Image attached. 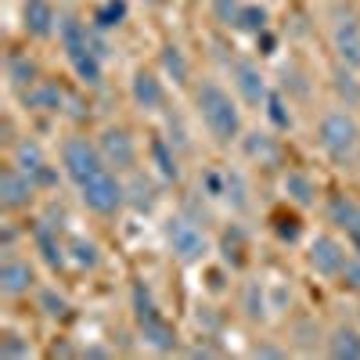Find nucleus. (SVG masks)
Masks as SVG:
<instances>
[{
  "instance_id": "nucleus-1",
  "label": "nucleus",
  "mask_w": 360,
  "mask_h": 360,
  "mask_svg": "<svg viewBox=\"0 0 360 360\" xmlns=\"http://www.w3.org/2000/svg\"><path fill=\"white\" fill-rule=\"evenodd\" d=\"M195 112L202 119L205 134L217 144H234L242 137V108L234 105V98L217 83V79H202L195 86Z\"/></svg>"
},
{
  "instance_id": "nucleus-8",
  "label": "nucleus",
  "mask_w": 360,
  "mask_h": 360,
  "mask_svg": "<svg viewBox=\"0 0 360 360\" xmlns=\"http://www.w3.org/2000/svg\"><path fill=\"white\" fill-rule=\"evenodd\" d=\"M231 83L238 90V98H242L249 108H263L266 105L270 90H266V79H263L256 62H249V58H234L231 62Z\"/></svg>"
},
{
  "instance_id": "nucleus-37",
  "label": "nucleus",
  "mask_w": 360,
  "mask_h": 360,
  "mask_svg": "<svg viewBox=\"0 0 360 360\" xmlns=\"http://www.w3.org/2000/svg\"><path fill=\"white\" fill-rule=\"evenodd\" d=\"M339 285H346V288H353V292H360V256L353 259L349 256V263H346V270L339 274Z\"/></svg>"
},
{
  "instance_id": "nucleus-5",
  "label": "nucleus",
  "mask_w": 360,
  "mask_h": 360,
  "mask_svg": "<svg viewBox=\"0 0 360 360\" xmlns=\"http://www.w3.org/2000/svg\"><path fill=\"white\" fill-rule=\"evenodd\" d=\"M79 191V202L90 209V213H98V217H112V213H119L123 209V202H127V184L115 176V169L108 166V169H101L98 176H90L83 188H76Z\"/></svg>"
},
{
  "instance_id": "nucleus-34",
  "label": "nucleus",
  "mask_w": 360,
  "mask_h": 360,
  "mask_svg": "<svg viewBox=\"0 0 360 360\" xmlns=\"http://www.w3.org/2000/svg\"><path fill=\"white\" fill-rule=\"evenodd\" d=\"M40 310H44L47 317H62V314L69 310V303H65V295H58L54 288H44V292H40Z\"/></svg>"
},
{
  "instance_id": "nucleus-40",
  "label": "nucleus",
  "mask_w": 360,
  "mask_h": 360,
  "mask_svg": "<svg viewBox=\"0 0 360 360\" xmlns=\"http://www.w3.org/2000/svg\"><path fill=\"white\" fill-rule=\"evenodd\" d=\"M86 356H108V349H101V346H90V349H86Z\"/></svg>"
},
{
  "instance_id": "nucleus-7",
  "label": "nucleus",
  "mask_w": 360,
  "mask_h": 360,
  "mask_svg": "<svg viewBox=\"0 0 360 360\" xmlns=\"http://www.w3.org/2000/svg\"><path fill=\"white\" fill-rule=\"evenodd\" d=\"M11 162H15L25 176H33V184H37V188H54V184H58V169L47 162L44 148H40L37 141L22 137V141L11 148Z\"/></svg>"
},
{
  "instance_id": "nucleus-10",
  "label": "nucleus",
  "mask_w": 360,
  "mask_h": 360,
  "mask_svg": "<svg viewBox=\"0 0 360 360\" xmlns=\"http://www.w3.org/2000/svg\"><path fill=\"white\" fill-rule=\"evenodd\" d=\"M349 263V252L346 245H339L332 234H317L310 242V266L317 270L321 278H339Z\"/></svg>"
},
{
  "instance_id": "nucleus-36",
  "label": "nucleus",
  "mask_w": 360,
  "mask_h": 360,
  "mask_svg": "<svg viewBox=\"0 0 360 360\" xmlns=\"http://www.w3.org/2000/svg\"><path fill=\"white\" fill-rule=\"evenodd\" d=\"M29 353H33V346L18 342V335H4V342H0V356H29Z\"/></svg>"
},
{
  "instance_id": "nucleus-11",
  "label": "nucleus",
  "mask_w": 360,
  "mask_h": 360,
  "mask_svg": "<svg viewBox=\"0 0 360 360\" xmlns=\"http://www.w3.org/2000/svg\"><path fill=\"white\" fill-rule=\"evenodd\" d=\"M37 285V270L29 259L15 256V252H4V263H0V292L8 299H18V295H29Z\"/></svg>"
},
{
  "instance_id": "nucleus-19",
  "label": "nucleus",
  "mask_w": 360,
  "mask_h": 360,
  "mask_svg": "<svg viewBox=\"0 0 360 360\" xmlns=\"http://www.w3.org/2000/svg\"><path fill=\"white\" fill-rule=\"evenodd\" d=\"M33 245L40 249V256H44L51 266H62V259H65V249L58 245V227H54L51 220H40V224L33 227Z\"/></svg>"
},
{
  "instance_id": "nucleus-35",
  "label": "nucleus",
  "mask_w": 360,
  "mask_h": 360,
  "mask_svg": "<svg viewBox=\"0 0 360 360\" xmlns=\"http://www.w3.org/2000/svg\"><path fill=\"white\" fill-rule=\"evenodd\" d=\"M224 259L231 263V266H242V234H238V227L234 231H227V238H224Z\"/></svg>"
},
{
  "instance_id": "nucleus-29",
  "label": "nucleus",
  "mask_w": 360,
  "mask_h": 360,
  "mask_svg": "<svg viewBox=\"0 0 360 360\" xmlns=\"http://www.w3.org/2000/svg\"><path fill=\"white\" fill-rule=\"evenodd\" d=\"M266 22H270V11L263 4H242V18H238V29H245V33H266Z\"/></svg>"
},
{
  "instance_id": "nucleus-38",
  "label": "nucleus",
  "mask_w": 360,
  "mask_h": 360,
  "mask_svg": "<svg viewBox=\"0 0 360 360\" xmlns=\"http://www.w3.org/2000/svg\"><path fill=\"white\" fill-rule=\"evenodd\" d=\"M278 234L285 238V242H295V238H299V220H295V217H288V220L281 217V220H278Z\"/></svg>"
},
{
  "instance_id": "nucleus-13",
  "label": "nucleus",
  "mask_w": 360,
  "mask_h": 360,
  "mask_svg": "<svg viewBox=\"0 0 360 360\" xmlns=\"http://www.w3.org/2000/svg\"><path fill=\"white\" fill-rule=\"evenodd\" d=\"M130 98L144 112H159L166 105V86H162V79L152 69H137L134 79H130Z\"/></svg>"
},
{
  "instance_id": "nucleus-22",
  "label": "nucleus",
  "mask_w": 360,
  "mask_h": 360,
  "mask_svg": "<svg viewBox=\"0 0 360 360\" xmlns=\"http://www.w3.org/2000/svg\"><path fill=\"white\" fill-rule=\"evenodd\" d=\"M224 202L234 209V213H245L249 209V184L238 169H224Z\"/></svg>"
},
{
  "instance_id": "nucleus-26",
  "label": "nucleus",
  "mask_w": 360,
  "mask_h": 360,
  "mask_svg": "<svg viewBox=\"0 0 360 360\" xmlns=\"http://www.w3.org/2000/svg\"><path fill=\"white\" fill-rule=\"evenodd\" d=\"M127 202L137 209V213H152V205H155V188H152V180H144L141 173H134L130 184H127Z\"/></svg>"
},
{
  "instance_id": "nucleus-31",
  "label": "nucleus",
  "mask_w": 360,
  "mask_h": 360,
  "mask_svg": "<svg viewBox=\"0 0 360 360\" xmlns=\"http://www.w3.org/2000/svg\"><path fill=\"white\" fill-rule=\"evenodd\" d=\"M213 18L220 25L238 29V18H242V0H213Z\"/></svg>"
},
{
  "instance_id": "nucleus-30",
  "label": "nucleus",
  "mask_w": 360,
  "mask_h": 360,
  "mask_svg": "<svg viewBox=\"0 0 360 360\" xmlns=\"http://www.w3.org/2000/svg\"><path fill=\"white\" fill-rule=\"evenodd\" d=\"M263 112H266L270 123H274V130H292V112H288V105H285V98L278 94V90H270V94H266Z\"/></svg>"
},
{
  "instance_id": "nucleus-9",
  "label": "nucleus",
  "mask_w": 360,
  "mask_h": 360,
  "mask_svg": "<svg viewBox=\"0 0 360 360\" xmlns=\"http://www.w3.org/2000/svg\"><path fill=\"white\" fill-rule=\"evenodd\" d=\"M98 148H101L105 162H108L115 173H127V169H134V162H137V144H134V137H130L123 127H105L101 137H98Z\"/></svg>"
},
{
  "instance_id": "nucleus-25",
  "label": "nucleus",
  "mask_w": 360,
  "mask_h": 360,
  "mask_svg": "<svg viewBox=\"0 0 360 360\" xmlns=\"http://www.w3.org/2000/svg\"><path fill=\"white\" fill-rule=\"evenodd\" d=\"M159 62H162V72H166L173 83H188V76H191V65H188L184 51H180L176 44H166V47L159 51Z\"/></svg>"
},
{
  "instance_id": "nucleus-14",
  "label": "nucleus",
  "mask_w": 360,
  "mask_h": 360,
  "mask_svg": "<svg viewBox=\"0 0 360 360\" xmlns=\"http://www.w3.org/2000/svg\"><path fill=\"white\" fill-rule=\"evenodd\" d=\"M22 29L37 40H47L58 29V11L51 0H25L22 4Z\"/></svg>"
},
{
  "instance_id": "nucleus-6",
  "label": "nucleus",
  "mask_w": 360,
  "mask_h": 360,
  "mask_svg": "<svg viewBox=\"0 0 360 360\" xmlns=\"http://www.w3.org/2000/svg\"><path fill=\"white\" fill-rule=\"evenodd\" d=\"M166 242H169V252L180 259V263H202L205 252H209V238L205 231L198 227V220H191L188 213H176L166 220Z\"/></svg>"
},
{
  "instance_id": "nucleus-23",
  "label": "nucleus",
  "mask_w": 360,
  "mask_h": 360,
  "mask_svg": "<svg viewBox=\"0 0 360 360\" xmlns=\"http://www.w3.org/2000/svg\"><path fill=\"white\" fill-rule=\"evenodd\" d=\"M328 220H332L339 231H353L360 224V205L349 202L346 195H335L332 202H328Z\"/></svg>"
},
{
  "instance_id": "nucleus-33",
  "label": "nucleus",
  "mask_w": 360,
  "mask_h": 360,
  "mask_svg": "<svg viewBox=\"0 0 360 360\" xmlns=\"http://www.w3.org/2000/svg\"><path fill=\"white\" fill-rule=\"evenodd\" d=\"M242 310H245V317H249V321H259V317H263V310H266V307H263V288H259L256 281H252V285H245Z\"/></svg>"
},
{
  "instance_id": "nucleus-28",
  "label": "nucleus",
  "mask_w": 360,
  "mask_h": 360,
  "mask_svg": "<svg viewBox=\"0 0 360 360\" xmlns=\"http://www.w3.org/2000/svg\"><path fill=\"white\" fill-rule=\"evenodd\" d=\"M332 86H335V94L346 101V108L360 105V83H356V76L349 72V65H346V69H335V76H332Z\"/></svg>"
},
{
  "instance_id": "nucleus-27",
  "label": "nucleus",
  "mask_w": 360,
  "mask_h": 360,
  "mask_svg": "<svg viewBox=\"0 0 360 360\" xmlns=\"http://www.w3.org/2000/svg\"><path fill=\"white\" fill-rule=\"evenodd\" d=\"M123 18H127V0H105V4L94 8V25L101 29V33L123 25Z\"/></svg>"
},
{
  "instance_id": "nucleus-17",
  "label": "nucleus",
  "mask_w": 360,
  "mask_h": 360,
  "mask_svg": "<svg viewBox=\"0 0 360 360\" xmlns=\"http://www.w3.org/2000/svg\"><path fill=\"white\" fill-rule=\"evenodd\" d=\"M281 191H285L288 202H295L299 209L317 205V184H314V176L303 173V169H288V173L281 176Z\"/></svg>"
},
{
  "instance_id": "nucleus-15",
  "label": "nucleus",
  "mask_w": 360,
  "mask_h": 360,
  "mask_svg": "<svg viewBox=\"0 0 360 360\" xmlns=\"http://www.w3.org/2000/svg\"><path fill=\"white\" fill-rule=\"evenodd\" d=\"M332 44H335L339 58H342L349 69L360 65V22H356V18H339V22H335Z\"/></svg>"
},
{
  "instance_id": "nucleus-18",
  "label": "nucleus",
  "mask_w": 360,
  "mask_h": 360,
  "mask_svg": "<svg viewBox=\"0 0 360 360\" xmlns=\"http://www.w3.org/2000/svg\"><path fill=\"white\" fill-rule=\"evenodd\" d=\"M242 148H245V155L256 159L259 166H274L281 159V144L274 134H266V130H252L242 137Z\"/></svg>"
},
{
  "instance_id": "nucleus-20",
  "label": "nucleus",
  "mask_w": 360,
  "mask_h": 360,
  "mask_svg": "<svg viewBox=\"0 0 360 360\" xmlns=\"http://www.w3.org/2000/svg\"><path fill=\"white\" fill-rule=\"evenodd\" d=\"M8 83H11V90H18V94H25L33 83H40L33 58H29V54H11L8 58Z\"/></svg>"
},
{
  "instance_id": "nucleus-12",
  "label": "nucleus",
  "mask_w": 360,
  "mask_h": 360,
  "mask_svg": "<svg viewBox=\"0 0 360 360\" xmlns=\"http://www.w3.org/2000/svg\"><path fill=\"white\" fill-rule=\"evenodd\" d=\"M37 195V184L33 176H25L15 162L4 166V173H0V202H4V209H29V202H33Z\"/></svg>"
},
{
  "instance_id": "nucleus-39",
  "label": "nucleus",
  "mask_w": 360,
  "mask_h": 360,
  "mask_svg": "<svg viewBox=\"0 0 360 360\" xmlns=\"http://www.w3.org/2000/svg\"><path fill=\"white\" fill-rule=\"evenodd\" d=\"M256 356H281V349H270V346H259Z\"/></svg>"
},
{
  "instance_id": "nucleus-3",
  "label": "nucleus",
  "mask_w": 360,
  "mask_h": 360,
  "mask_svg": "<svg viewBox=\"0 0 360 360\" xmlns=\"http://www.w3.org/2000/svg\"><path fill=\"white\" fill-rule=\"evenodd\" d=\"M134 321H137L141 339L152 346V349H159V353H173V349H176V332H173V324L159 314L152 292H148L144 285H134Z\"/></svg>"
},
{
  "instance_id": "nucleus-32",
  "label": "nucleus",
  "mask_w": 360,
  "mask_h": 360,
  "mask_svg": "<svg viewBox=\"0 0 360 360\" xmlns=\"http://www.w3.org/2000/svg\"><path fill=\"white\" fill-rule=\"evenodd\" d=\"M69 252H72V259H76L79 266H98V245L86 242V238H72Z\"/></svg>"
},
{
  "instance_id": "nucleus-2",
  "label": "nucleus",
  "mask_w": 360,
  "mask_h": 360,
  "mask_svg": "<svg viewBox=\"0 0 360 360\" xmlns=\"http://www.w3.org/2000/svg\"><path fill=\"white\" fill-rule=\"evenodd\" d=\"M317 144L335 166H349L360 155V127L346 108H328L317 123Z\"/></svg>"
},
{
  "instance_id": "nucleus-16",
  "label": "nucleus",
  "mask_w": 360,
  "mask_h": 360,
  "mask_svg": "<svg viewBox=\"0 0 360 360\" xmlns=\"http://www.w3.org/2000/svg\"><path fill=\"white\" fill-rule=\"evenodd\" d=\"M69 98H65V90L58 86V83H51V79H44V83H33L22 94V105L29 108V112H62V105H65Z\"/></svg>"
},
{
  "instance_id": "nucleus-24",
  "label": "nucleus",
  "mask_w": 360,
  "mask_h": 360,
  "mask_svg": "<svg viewBox=\"0 0 360 360\" xmlns=\"http://www.w3.org/2000/svg\"><path fill=\"white\" fill-rule=\"evenodd\" d=\"M328 353L339 360H360V332L353 328H335L332 339H328Z\"/></svg>"
},
{
  "instance_id": "nucleus-4",
  "label": "nucleus",
  "mask_w": 360,
  "mask_h": 360,
  "mask_svg": "<svg viewBox=\"0 0 360 360\" xmlns=\"http://www.w3.org/2000/svg\"><path fill=\"white\" fill-rule=\"evenodd\" d=\"M62 169L65 176L72 180L76 188H83L90 176H98L101 169H108L105 155H101V148L94 141H86V137H65L62 141Z\"/></svg>"
},
{
  "instance_id": "nucleus-21",
  "label": "nucleus",
  "mask_w": 360,
  "mask_h": 360,
  "mask_svg": "<svg viewBox=\"0 0 360 360\" xmlns=\"http://www.w3.org/2000/svg\"><path fill=\"white\" fill-rule=\"evenodd\" d=\"M148 155H152L162 180H180V162H176V152H173V144L166 137H155L152 144H148Z\"/></svg>"
}]
</instances>
